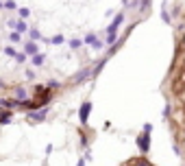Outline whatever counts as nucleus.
<instances>
[{
  "label": "nucleus",
  "instance_id": "9",
  "mask_svg": "<svg viewBox=\"0 0 185 166\" xmlns=\"http://www.w3.org/2000/svg\"><path fill=\"white\" fill-rule=\"evenodd\" d=\"M24 94H26L24 87H15V96H18V98H24Z\"/></svg>",
  "mask_w": 185,
  "mask_h": 166
},
{
  "label": "nucleus",
  "instance_id": "2",
  "mask_svg": "<svg viewBox=\"0 0 185 166\" xmlns=\"http://www.w3.org/2000/svg\"><path fill=\"white\" fill-rule=\"evenodd\" d=\"M24 55H37V44L35 42H26L24 44Z\"/></svg>",
  "mask_w": 185,
  "mask_h": 166
},
{
  "label": "nucleus",
  "instance_id": "3",
  "mask_svg": "<svg viewBox=\"0 0 185 166\" xmlns=\"http://www.w3.org/2000/svg\"><path fill=\"white\" fill-rule=\"evenodd\" d=\"M11 118H13V114H11V112H7V109H2V112H0V124H9V123H11Z\"/></svg>",
  "mask_w": 185,
  "mask_h": 166
},
{
  "label": "nucleus",
  "instance_id": "4",
  "mask_svg": "<svg viewBox=\"0 0 185 166\" xmlns=\"http://www.w3.org/2000/svg\"><path fill=\"white\" fill-rule=\"evenodd\" d=\"M44 116H46V109H42V112H28V118H33V120H44Z\"/></svg>",
  "mask_w": 185,
  "mask_h": 166
},
{
  "label": "nucleus",
  "instance_id": "12",
  "mask_svg": "<svg viewBox=\"0 0 185 166\" xmlns=\"http://www.w3.org/2000/svg\"><path fill=\"white\" fill-rule=\"evenodd\" d=\"M0 87H4V83H2V81H0Z\"/></svg>",
  "mask_w": 185,
  "mask_h": 166
},
{
  "label": "nucleus",
  "instance_id": "10",
  "mask_svg": "<svg viewBox=\"0 0 185 166\" xmlns=\"http://www.w3.org/2000/svg\"><path fill=\"white\" fill-rule=\"evenodd\" d=\"M4 7H7V9H11V11H13V9H18V4H15L13 0H7V2H4Z\"/></svg>",
  "mask_w": 185,
  "mask_h": 166
},
{
  "label": "nucleus",
  "instance_id": "6",
  "mask_svg": "<svg viewBox=\"0 0 185 166\" xmlns=\"http://www.w3.org/2000/svg\"><path fill=\"white\" fill-rule=\"evenodd\" d=\"M33 64L35 66H42L44 64V55H33Z\"/></svg>",
  "mask_w": 185,
  "mask_h": 166
},
{
  "label": "nucleus",
  "instance_id": "5",
  "mask_svg": "<svg viewBox=\"0 0 185 166\" xmlns=\"http://www.w3.org/2000/svg\"><path fill=\"white\" fill-rule=\"evenodd\" d=\"M15 29H18V33H26V31H28L24 22H15Z\"/></svg>",
  "mask_w": 185,
  "mask_h": 166
},
{
  "label": "nucleus",
  "instance_id": "7",
  "mask_svg": "<svg viewBox=\"0 0 185 166\" xmlns=\"http://www.w3.org/2000/svg\"><path fill=\"white\" fill-rule=\"evenodd\" d=\"M4 55H9V57H18L15 48H11V46H7V48H4Z\"/></svg>",
  "mask_w": 185,
  "mask_h": 166
},
{
  "label": "nucleus",
  "instance_id": "8",
  "mask_svg": "<svg viewBox=\"0 0 185 166\" xmlns=\"http://www.w3.org/2000/svg\"><path fill=\"white\" fill-rule=\"evenodd\" d=\"M18 13H20V18H28V15H31V11H28L26 7H24V9H18Z\"/></svg>",
  "mask_w": 185,
  "mask_h": 166
},
{
  "label": "nucleus",
  "instance_id": "11",
  "mask_svg": "<svg viewBox=\"0 0 185 166\" xmlns=\"http://www.w3.org/2000/svg\"><path fill=\"white\" fill-rule=\"evenodd\" d=\"M9 40H11V42H18V40H20V33H11V35H9Z\"/></svg>",
  "mask_w": 185,
  "mask_h": 166
},
{
  "label": "nucleus",
  "instance_id": "13",
  "mask_svg": "<svg viewBox=\"0 0 185 166\" xmlns=\"http://www.w3.org/2000/svg\"><path fill=\"white\" fill-rule=\"evenodd\" d=\"M0 9H2V2H0Z\"/></svg>",
  "mask_w": 185,
  "mask_h": 166
},
{
  "label": "nucleus",
  "instance_id": "1",
  "mask_svg": "<svg viewBox=\"0 0 185 166\" xmlns=\"http://www.w3.org/2000/svg\"><path fill=\"white\" fill-rule=\"evenodd\" d=\"M13 107H20V101L15 98H0V109H13Z\"/></svg>",
  "mask_w": 185,
  "mask_h": 166
}]
</instances>
